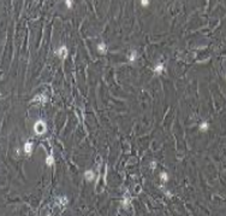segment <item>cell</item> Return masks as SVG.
I'll return each instance as SVG.
<instances>
[{
  "mask_svg": "<svg viewBox=\"0 0 226 216\" xmlns=\"http://www.w3.org/2000/svg\"><path fill=\"white\" fill-rule=\"evenodd\" d=\"M47 131V126H46V122L42 120H38L34 125V132L38 135H43Z\"/></svg>",
  "mask_w": 226,
  "mask_h": 216,
  "instance_id": "cell-1",
  "label": "cell"
},
{
  "mask_svg": "<svg viewBox=\"0 0 226 216\" xmlns=\"http://www.w3.org/2000/svg\"><path fill=\"white\" fill-rule=\"evenodd\" d=\"M55 54H57L59 58H61V59H65V58L68 57V54H69V50H68V47H66L65 45H63V46H60V47L57 48Z\"/></svg>",
  "mask_w": 226,
  "mask_h": 216,
  "instance_id": "cell-2",
  "label": "cell"
},
{
  "mask_svg": "<svg viewBox=\"0 0 226 216\" xmlns=\"http://www.w3.org/2000/svg\"><path fill=\"white\" fill-rule=\"evenodd\" d=\"M33 147H34V145H33V143L31 141H27L25 144H24V146H23V151H24V153L25 155H30L31 152H33Z\"/></svg>",
  "mask_w": 226,
  "mask_h": 216,
  "instance_id": "cell-3",
  "label": "cell"
},
{
  "mask_svg": "<svg viewBox=\"0 0 226 216\" xmlns=\"http://www.w3.org/2000/svg\"><path fill=\"white\" fill-rule=\"evenodd\" d=\"M96 50H98V52L100 54H106L108 48H107V45L105 42H99L98 45H96Z\"/></svg>",
  "mask_w": 226,
  "mask_h": 216,
  "instance_id": "cell-4",
  "label": "cell"
},
{
  "mask_svg": "<svg viewBox=\"0 0 226 216\" xmlns=\"http://www.w3.org/2000/svg\"><path fill=\"white\" fill-rule=\"evenodd\" d=\"M83 175H84V179H85L88 182H91V181L95 180V173H94L93 170H90V169H89V170H85Z\"/></svg>",
  "mask_w": 226,
  "mask_h": 216,
  "instance_id": "cell-5",
  "label": "cell"
},
{
  "mask_svg": "<svg viewBox=\"0 0 226 216\" xmlns=\"http://www.w3.org/2000/svg\"><path fill=\"white\" fill-rule=\"evenodd\" d=\"M48 100V98L45 96V94H38V96H35L34 97V99L31 100V103H46Z\"/></svg>",
  "mask_w": 226,
  "mask_h": 216,
  "instance_id": "cell-6",
  "label": "cell"
},
{
  "mask_svg": "<svg viewBox=\"0 0 226 216\" xmlns=\"http://www.w3.org/2000/svg\"><path fill=\"white\" fill-rule=\"evenodd\" d=\"M154 73L155 74H158V75H161L163 74V71L165 70V67H164V64L163 63H158V64H155L154 65Z\"/></svg>",
  "mask_w": 226,
  "mask_h": 216,
  "instance_id": "cell-7",
  "label": "cell"
},
{
  "mask_svg": "<svg viewBox=\"0 0 226 216\" xmlns=\"http://www.w3.org/2000/svg\"><path fill=\"white\" fill-rule=\"evenodd\" d=\"M127 58H129V62H130V63H134V62L137 59V51L136 50H131L130 53L127 54Z\"/></svg>",
  "mask_w": 226,
  "mask_h": 216,
  "instance_id": "cell-8",
  "label": "cell"
},
{
  "mask_svg": "<svg viewBox=\"0 0 226 216\" xmlns=\"http://www.w3.org/2000/svg\"><path fill=\"white\" fill-rule=\"evenodd\" d=\"M199 129H200V132H202V133H206V132L209 129V123H208L207 121H203V122H201V125L199 126Z\"/></svg>",
  "mask_w": 226,
  "mask_h": 216,
  "instance_id": "cell-9",
  "label": "cell"
},
{
  "mask_svg": "<svg viewBox=\"0 0 226 216\" xmlns=\"http://www.w3.org/2000/svg\"><path fill=\"white\" fill-rule=\"evenodd\" d=\"M53 163H54V157H53V155H48L47 158H46V164H47L48 167H52Z\"/></svg>",
  "mask_w": 226,
  "mask_h": 216,
  "instance_id": "cell-10",
  "label": "cell"
},
{
  "mask_svg": "<svg viewBox=\"0 0 226 216\" xmlns=\"http://www.w3.org/2000/svg\"><path fill=\"white\" fill-rule=\"evenodd\" d=\"M57 200L59 202V204H60V205H66V204H68V202H69V200H68V198H66L65 196H63V197H58V199H57Z\"/></svg>",
  "mask_w": 226,
  "mask_h": 216,
  "instance_id": "cell-11",
  "label": "cell"
},
{
  "mask_svg": "<svg viewBox=\"0 0 226 216\" xmlns=\"http://www.w3.org/2000/svg\"><path fill=\"white\" fill-rule=\"evenodd\" d=\"M160 179H161V181H163V182H167L170 177H169V174H167V173L163 171V173H160Z\"/></svg>",
  "mask_w": 226,
  "mask_h": 216,
  "instance_id": "cell-12",
  "label": "cell"
},
{
  "mask_svg": "<svg viewBox=\"0 0 226 216\" xmlns=\"http://www.w3.org/2000/svg\"><path fill=\"white\" fill-rule=\"evenodd\" d=\"M140 4L142 5V7H148L150 4V0H140Z\"/></svg>",
  "mask_w": 226,
  "mask_h": 216,
  "instance_id": "cell-13",
  "label": "cell"
},
{
  "mask_svg": "<svg viewBox=\"0 0 226 216\" xmlns=\"http://www.w3.org/2000/svg\"><path fill=\"white\" fill-rule=\"evenodd\" d=\"M65 6H66L68 9H72V6H74L72 0H65Z\"/></svg>",
  "mask_w": 226,
  "mask_h": 216,
  "instance_id": "cell-14",
  "label": "cell"
},
{
  "mask_svg": "<svg viewBox=\"0 0 226 216\" xmlns=\"http://www.w3.org/2000/svg\"><path fill=\"white\" fill-rule=\"evenodd\" d=\"M155 167H156V163H155V162H152V169H155Z\"/></svg>",
  "mask_w": 226,
  "mask_h": 216,
  "instance_id": "cell-15",
  "label": "cell"
},
{
  "mask_svg": "<svg viewBox=\"0 0 226 216\" xmlns=\"http://www.w3.org/2000/svg\"><path fill=\"white\" fill-rule=\"evenodd\" d=\"M225 79H226V74H225Z\"/></svg>",
  "mask_w": 226,
  "mask_h": 216,
  "instance_id": "cell-16",
  "label": "cell"
}]
</instances>
